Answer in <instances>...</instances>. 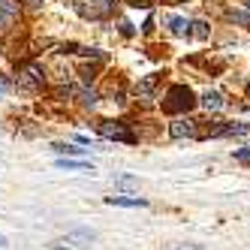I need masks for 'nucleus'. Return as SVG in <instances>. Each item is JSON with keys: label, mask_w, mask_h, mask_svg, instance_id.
Masks as SVG:
<instances>
[{"label": "nucleus", "mask_w": 250, "mask_h": 250, "mask_svg": "<svg viewBox=\"0 0 250 250\" xmlns=\"http://www.w3.org/2000/svg\"><path fill=\"white\" fill-rule=\"evenodd\" d=\"M196 105V97L187 84H172L166 91V100H163V112L166 115H178V112H190Z\"/></svg>", "instance_id": "nucleus-1"}, {"label": "nucleus", "mask_w": 250, "mask_h": 250, "mask_svg": "<svg viewBox=\"0 0 250 250\" xmlns=\"http://www.w3.org/2000/svg\"><path fill=\"white\" fill-rule=\"evenodd\" d=\"M94 241V232H87V229H76V232H66V235L55 238L51 241V247L55 250H87Z\"/></svg>", "instance_id": "nucleus-2"}, {"label": "nucleus", "mask_w": 250, "mask_h": 250, "mask_svg": "<svg viewBox=\"0 0 250 250\" xmlns=\"http://www.w3.org/2000/svg\"><path fill=\"white\" fill-rule=\"evenodd\" d=\"M100 133H103L105 139L127 142V145H133V142H136V133L127 127V124H121V121H103V124H100Z\"/></svg>", "instance_id": "nucleus-3"}, {"label": "nucleus", "mask_w": 250, "mask_h": 250, "mask_svg": "<svg viewBox=\"0 0 250 250\" xmlns=\"http://www.w3.org/2000/svg\"><path fill=\"white\" fill-rule=\"evenodd\" d=\"M112 9H115L112 0H84V3H79V12L84 15V19H94V21L109 19Z\"/></svg>", "instance_id": "nucleus-4"}, {"label": "nucleus", "mask_w": 250, "mask_h": 250, "mask_svg": "<svg viewBox=\"0 0 250 250\" xmlns=\"http://www.w3.org/2000/svg\"><path fill=\"white\" fill-rule=\"evenodd\" d=\"M42 82H45V73H42L40 63H27V66H21V73H19V87L37 91V87H42Z\"/></svg>", "instance_id": "nucleus-5"}, {"label": "nucleus", "mask_w": 250, "mask_h": 250, "mask_svg": "<svg viewBox=\"0 0 250 250\" xmlns=\"http://www.w3.org/2000/svg\"><path fill=\"white\" fill-rule=\"evenodd\" d=\"M199 121H193V118H178L169 124V136L172 139H193L196 133H199V127H196Z\"/></svg>", "instance_id": "nucleus-6"}, {"label": "nucleus", "mask_w": 250, "mask_h": 250, "mask_svg": "<svg viewBox=\"0 0 250 250\" xmlns=\"http://www.w3.org/2000/svg\"><path fill=\"white\" fill-rule=\"evenodd\" d=\"M109 205H121V208H145V199H136V196H105Z\"/></svg>", "instance_id": "nucleus-7"}, {"label": "nucleus", "mask_w": 250, "mask_h": 250, "mask_svg": "<svg viewBox=\"0 0 250 250\" xmlns=\"http://www.w3.org/2000/svg\"><path fill=\"white\" fill-rule=\"evenodd\" d=\"M157 82H160V76H145V79L139 82V87H136V91H139V97H142V100H148V97L154 94V87H157Z\"/></svg>", "instance_id": "nucleus-8"}, {"label": "nucleus", "mask_w": 250, "mask_h": 250, "mask_svg": "<svg viewBox=\"0 0 250 250\" xmlns=\"http://www.w3.org/2000/svg\"><path fill=\"white\" fill-rule=\"evenodd\" d=\"M202 105H205L208 112H220V109H223V97H220L217 91H208V94L202 97Z\"/></svg>", "instance_id": "nucleus-9"}, {"label": "nucleus", "mask_w": 250, "mask_h": 250, "mask_svg": "<svg viewBox=\"0 0 250 250\" xmlns=\"http://www.w3.org/2000/svg\"><path fill=\"white\" fill-rule=\"evenodd\" d=\"M187 27H190V24H187L184 19H178V15H175V19H169V30L175 33V37H184V33H187Z\"/></svg>", "instance_id": "nucleus-10"}, {"label": "nucleus", "mask_w": 250, "mask_h": 250, "mask_svg": "<svg viewBox=\"0 0 250 250\" xmlns=\"http://www.w3.org/2000/svg\"><path fill=\"white\" fill-rule=\"evenodd\" d=\"M58 166L61 169H82V172H91V166H87V163H82V160H58Z\"/></svg>", "instance_id": "nucleus-11"}, {"label": "nucleus", "mask_w": 250, "mask_h": 250, "mask_svg": "<svg viewBox=\"0 0 250 250\" xmlns=\"http://www.w3.org/2000/svg\"><path fill=\"white\" fill-rule=\"evenodd\" d=\"M187 33H193V37H199V40H205V37H208L211 30H208V24H205V21H193V24L187 27Z\"/></svg>", "instance_id": "nucleus-12"}, {"label": "nucleus", "mask_w": 250, "mask_h": 250, "mask_svg": "<svg viewBox=\"0 0 250 250\" xmlns=\"http://www.w3.org/2000/svg\"><path fill=\"white\" fill-rule=\"evenodd\" d=\"M55 151H58V154H66V157H79V154H84L82 148H73V145H55Z\"/></svg>", "instance_id": "nucleus-13"}, {"label": "nucleus", "mask_w": 250, "mask_h": 250, "mask_svg": "<svg viewBox=\"0 0 250 250\" xmlns=\"http://www.w3.org/2000/svg\"><path fill=\"white\" fill-rule=\"evenodd\" d=\"M121 3H127V6H133V9H151L154 0H121Z\"/></svg>", "instance_id": "nucleus-14"}, {"label": "nucleus", "mask_w": 250, "mask_h": 250, "mask_svg": "<svg viewBox=\"0 0 250 250\" xmlns=\"http://www.w3.org/2000/svg\"><path fill=\"white\" fill-rule=\"evenodd\" d=\"M235 160H238V163H244V166H250V145L238 148V151H235Z\"/></svg>", "instance_id": "nucleus-15"}, {"label": "nucleus", "mask_w": 250, "mask_h": 250, "mask_svg": "<svg viewBox=\"0 0 250 250\" xmlns=\"http://www.w3.org/2000/svg\"><path fill=\"white\" fill-rule=\"evenodd\" d=\"M229 21H241V24H250V15H241V12H229Z\"/></svg>", "instance_id": "nucleus-16"}, {"label": "nucleus", "mask_w": 250, "mask_h": 250, "mask_svg": "<svg viewBox=\"0 0 250 250\" xmlns=\"http://www.w3.org/2000/svg\"><path fill=\"white\" fill-rule=\"evenodd\" d=\"M82 103H84V105H94V103H97V94H94V91H84V94H82Z\"/></svg>", "instance_id": "nucleus-17"}, {"label": "nucleus", "mask_w": 250, "mask_h": 250, "mask_svg": "<svg viewBox=\"0 0 250 250\" xmlns=\"http://www.w3.org/2000/svg\"><path fill=\"white\" fill-rule=\"evenodd\" d=\"M118 184H121V187H136V178H130V175H121V178H118Z\"/></svg>", "instance_id": "nucleus-18"}, {"label": "nucleus", "mask_w": 250, "mask_h": 250, "mask_svg": "<svg viewBox=\"0 0 250 250\" xmlns=\"http://www.w3.org/2000/svg\"><path fill=\"white\" fill-rule=\"evenodd\" d=\"M82 76H84V82H91V79L97 76V69H94V66H84V69H82Z\"/></svg>", "instance_id": "nucleus-19"}, {"label": "nucleus", "mask_w": 250, "mask_h": 250, "mask_svg": "<svg viewBox=\"0 0 250 250\" xmlns=\"http://www.w3.org/2000/svg\"><path fill=\"white\" fill-rule=\"evenodd\" d=\"M9 87H12V84H9V79H6L3 73H0V94H6V91H9Z\"/></svg>", "instance_id": "nucleus-20"}, {"label": "nucleus", "mask_w": 250, "mask_h": 250, "mask_svg": "<svg viewBox=\"0 0 250 250\" xmlns=\"http://www.w3.org/2000/svg\"><path fill=\"white\" fill-rule=\"evenodd\" d=\"M121 33H124V37H133V24L130 21H121Z\"/></svg>", "instance_id": "nucleus-21"}, {"label": "nucleus", "mask_w": 250, "mask_h": 250, "mask_svg": "<svg viewBox=\"0 0 250 250\" xmlns=\"http://www.w3.org/2000/svg\"><path fill=\"white\" fill-rule=\"evenodd\" d=\"M172 250H205V247H193V244H178V247H172Z\"/></svg>", "instance_id": "nucleus-22"}, {"label": "nucleus", "mask_w": 250, "mask_h": 250, "mask_svg": "<svg viewBox=\"0 0 250 250\" xmlns=\"http://www.w3.org/2000/svg\"><path fill=\"white\" fill-rule=\"evenodd\" d=\"M27 3H30L33 9H40V6H42V0H27Z\"/></svg>", "instance_id": "nucleus-23"}, {"label": "nucleus", "mask_w": 250, "mask_h": 250, "mask_svg": "<svg viewBox=\"0 0 250 250\" xmlns=\"http://www.w3.org/2000/svg\"><path fill=\"white\" fill-rule=\"evenodd\" d=\"M247 12H250V0H247Z\"/></svg>", "instance_id": "nucleus-24"}, {"label": "nucleus", "mask_w": 250, "mask_h": 250, "mask_svg": "<svg viewBox=\"0 0 250 250\" xmlns=\"http://www.w3.org/2000/svg\"><path fill=\"white\" fill-rule=\"evenodd\" d=\"M247 97H250V87H247Z\"/></svg>", "instance_id": "nucleus-25"}]
</instances>
